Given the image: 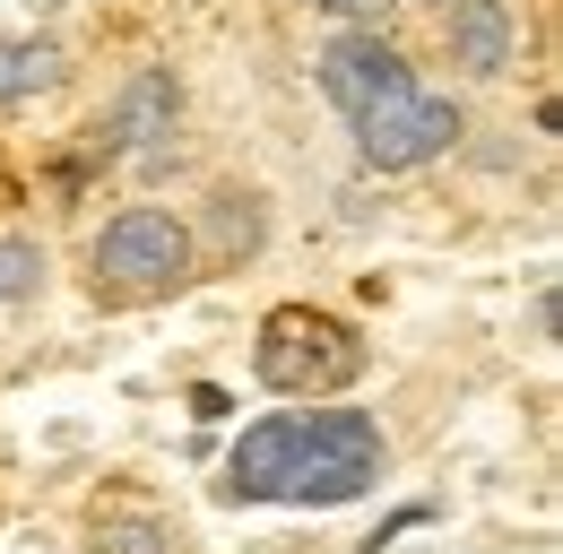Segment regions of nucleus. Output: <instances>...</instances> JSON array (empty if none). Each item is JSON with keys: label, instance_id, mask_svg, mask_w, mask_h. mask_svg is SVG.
Returning a JSON list of instances; mask_svg holds the SVG:
<instances>
[{"label": "nucleus", "instance_id": "6", "mask_svg": "<svg viewBox=\"0 0 563 554\" xmlns=\"http://www.w3.org/2000/svg\"><path fill=\"white\" fill-rule=\"evenodd\" d=\"M520 53V26H511V0H451V62L468 78H503Z\"/></svg>", "mask_w": 563, "mask_h": 554}, {"label": "nucleus", "instance_id": "10", "mask_svg": "<svg viewBox=\"0 0 563 554\" xmlns=\"http://www.w3.org/2000/svg\"><path fill=\"white\" fill-rule=\"evenodd\" d=\"M44 286V252L26 234H0V303H26Z\"/></svg>", "mask_w": 563, "mask_h": 554}, {"label": "nucleus", "instance_id": "7", "mask_svg": "<svg viewBox=\"0 0 563 554\" xmlns=\"http://www.w3.org/2000/svg\"><path fill=\"white\" fill-rule=\"evenodd\" d=\"M174 78L165 69H131V87L113 96V122L96 138H131V156H165V138H174Z\"/></svg>", "mask_w": 563, "mask_h": 554}, {"label": "nucleus", "instance_id": "3", "mask_svg": "<svg viewBox=\"0 0 563 554\" xmlns=\"http://www.w3.org/2000/svg\"><path fill=\"white\" fill-rule=\"evenodd\" d=\"M96 286L104 295H183L191 286V234H183V217H165V208H122L104 234H96Z\"/></svg>", "mask_w": 563, "mask_h": 554}, {"label": "nucleus", "instance_id": "2", "mask_svg": "<svg viewBox=\"0 0 563 554\" xmlns=\"http://www.w3.org/2000/svg\"><path fill=\"white\" fill-rule=\"evenodd\" d=\"M252 373L286 390V399H321V390H347L364 381V339H355L347 321H330V312H312V303H286L261 321V355H252Z\"/></svg>", "mask_w": 563, "mask_h": 554}, {"label": "nucleus", "instance_id": "5", "mask_svg": "<svg viewBox=\"0 0 563 554\" xmlns=\"http://www.w3.org/2000/svg\"><path fill=\"white\" fill-rule=\"evenodd\" d=\"M321 87H330V104L355 122L364 104H382L390 87H408V53L382 44V35H339V44L321 53Z\"/></svg>", "mask_w": 563, "mask_h": 554}, {"label": "nucleus", "instance_id": "12", "mask_svg": "<svg viewBox=\"0 0 563 554\" xmlns=\"http://www.w3.org/2000/svg\"><path fill=\"white\" fill-rule=\"evenodd\" d=\"M312 9H330V18H382L390 0H312Z\"/></svg>", "mask_w": 563, "mask_h": 554}, {"label": "nucleus", "instance_id": "11", "mask_svg": "<svg viewBox=\"0 0 563 554\" xmlns=\"http://www.w3.org/2000/svg\"><path fill=\"white\" fill-rule=\"evenodd\" d=\"M252 191H217V234H225V252H252L261 243V217H252Z\"/></svg>", "mask_w": 563, "mask_h": 554}, {"label": "nucleus", "instance_id": "1", "mask_svg": "<svg viewBox=\"0 0 563 554\" xmlns=\"http://www.w3.org/2000/svg\"><path fill=\"white\" fill-rule=\"evenodd\" d=\"M364 485H382V424L355 408L261 416L225 451L234 502H355Z\"/></svg>", "mask_w": 563, "mask_h": 554}, {"label": "nucleus", "instance_id": "9", "mask_svg": "<svg viewBox=\"0 0 563 554\" xmlns=\"http://www.w3.org/2000/svg\"><path fill=\"white\" fill-rule=\"evenodd\" d=\"M96 554H183L165 520H96Z\"/></svg>", "mask_w": 563, "mask_h": 554}, {"label": "nucleus", "instance_id": "8", "mask_svg": "<svg viewBox=\"0 0 563 554\" xmlns=\"http://www.w3.org/2000/svg\"><path fill=\"white\" fill-rule=\"evenodd\" d=\"M44 87H62V53L53 44H0V104H26Z\"/></svg>", "mask_w": 563, "mask_h": 554}, {"label": "nucleus", "instance_id": "4", "mask_svg": "<svg viewBox=\"0 0 563 554\" xmlns=\"http://www.w3.org/2000/svg\"><path fill=\"white\" fill-rule=\"evenodd\" d=\"M451 138H460V104H451V96H424L417 78L355 113V147H364V165H382V174H417Z\"/></svg>", "mask_w": 563, "mask_h": 554}]
</instances>
